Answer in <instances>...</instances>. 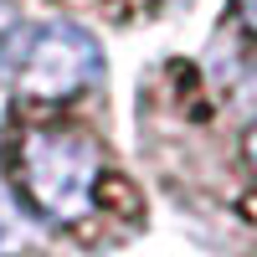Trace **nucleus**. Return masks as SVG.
<instances>
[{
    "label": "nucleus",
    "mask_w": 257,
    "mask_h": 257,
    "mask_svg": "<svg viewBox=\"0 0 257 257\" xmlns=\"http://www.w3.org/2000/svg\"><path fill=\"white\" fill-rule=\"evenodd\" d=\"M0 170L41 226L72 242H123L144 226V196L108 134L72 108H11L0 123Z\"/></svg>",
    "instance_id": "nucleus-1"
},
{
    "label": "nucleus",
    "mask_w": 257,
    "mask_h": 257,
    "mask_svg": "<svg viewBox=\"0 0 257 257\" xmlns=\"http://www.w3.org/2000/svg\"><path fill=\"white\" fill-rule=\"evenodd\" d=\"M139 144L165 185H175L180 196L190 190L231 206L247 201V185L237 180L242 149L231 139L226 103L196 62H160L139 82Z\"/></svg>",
    "instance_id": "nucleus-2"
},
{
    "label": "nucleus",
    "mask_w": 257,
    "mask_h": 257,
    "mask_svg": "<svg viewBox=\"0 0 257 257\" xmlns=\"http://www.w3.org/2000/svg\"><path fill=\"white\" fill-rule=\"evenodd\" d=\"M11 108H72L88 103L103 82L98 36L72 21H26L6 36Z\"/></svg>",
    "instance_id": "nucleus-3"
},
{
    "label": "nucleus",
    "mask_w": 257,
    "mask_h": 257,
    "mask_svg": "<svg viewBox=\"0 0 257 257\" xmlns=\"http://www.w3.org/2000/svg\"><path fill=\"white\" fill-rule=\"evenodd\" d=\"M72 6L93 11L103 21H113V26H149V21L180 16L185 6H196V0H72Z\"/></svg>",
    "instance_id": "nucleus-4"
},
{
    "label": "nucleus",
    "mask_w": 257,
    "mask_h": 257,
    "mask_svg": "<svg viewBox=\"0 0 257 257\" xmlns=\"http://www.w3.org/2000/svg\"><path fill=\"white\" fill-rule=\"evenodd\" d=\"M226 21H231V31L242 36V47H247V52H257V0H231Z\"/></svg>",
    "instance_id": "nucleus-5"
},
{
    "label": "nucleus",
    "mask_w": 257,
    "mask_h": 257,
    "mask_svg": "<svg viewBox=\"0 0 257 257\" xmlns=\"http://www.w3.org/2000/svg\"><path fill=\"white\" fill-rule=\"evenodd\" d=\"M237 149H242V165L257 175V118H252V128H247V134L237 139Z\"/></svg>",
    "instance_id": "nucleus-6"
}]
</instances>
